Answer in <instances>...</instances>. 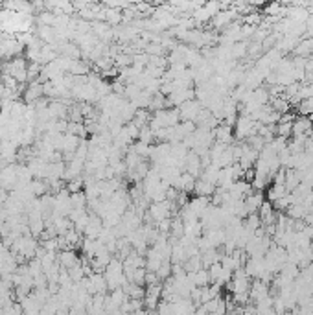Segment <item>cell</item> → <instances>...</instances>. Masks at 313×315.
Returning <instances> with one entry per match:
<instances>
[{
    "label": "cell",
    "instance_id": "14",
    "mask_svg": "<svg viewBox=\"0 0 313 315\" xmlns=\"http://www.w3.org/2000/svg\"><path fill=\"white\" fill-rule=\"evenodd\" d=\"M256 315H278V314H277V312H275V310L271 308V310H265V312H260V314H256Z\"/></svg>",
    "mask_w": 313,
    "mask_h": 315
},
{
    "label": "cell",
    "instance_id": "10",
    "mask_svg": "<svg viewBox=\"0 0 313 315\" xmlns=\"http://www.w3.org/2000/svg\"><path fill=\"white\" fill-rule=\"evenodd\" d=\"M155 140V133H153V129L149 127V125H144L142 129H140V137H139V142H142V144H148V146H151V142Z\"/></svg>",
    "mask_w": 313,
    "mask_h": 315
},
{
    "label": "cell",
    "instance_id": "3",
    "mask_svg": "<svg viewBox=\"0 0 313 315\" xmlns=\"http://www.w3.org/2000/svg\"><path fill=\"white\" fill-rule=\"evenodd\" d=\"M232 127L230 125H226V123H219L218 127L212 131V135H214V140L216 142H221V144H232V140H234V135H232Z\"/></svg>",
    "mask_w": 313,
    "mask_h": 315
},
{
    "label": "cell",
    "instance_id": "4",
    "mask_svg": "<svg viewBox=\"0 0 313 315\" xmlns=\"http://www.w3.org/2000/svg\"><path fill=\"white\" fill-rule=\"evenodd\" d=\"M44 96L43 92V83L37 79V81H32V83H28V88H24V102L28 104H35V102H39V98Z\"/></svg>",
    "mask_w": 313,
    "mask_h": 315
},
{
    "label": "cell",
    "instance_id": "11",
    "mask_svg": "<svg viewBox=\"0 0 313 315\" xmlns=\"http://www.w3.org/2000/svg\"><path fill=\"white\" fill-rule=\"evenodd\" d=\"M156 277H158V280H168L172 277V262H170V260H164V262H162L160 269L156 271Z\"/></svg>",
    "mask_w": 313,
    "mask_h": 315
},
{
    "label": "cell",
    "instance_id": "1",
    "mask_svg": "<svg viewBox=\"0 0 313 315\" xmlns=\"http://www.w3.org/2000/svg\"><path fill=\"white\" fill-rule=\"evenodd\" d=\"M201 104L195 100H190L179 107V114H181V122H193L197 118V114L201 113Z\"/></svg>",
    "mask_w": 313,
    "mask_h": 315
},
{
    "label": "cell",
    "instance_id": "8",
    "mask_svg": "<svg viewBox=\"0 0 313 315\" xmlns=\"http://www.w3.org/2000/svg\"><path fill=\"white\" fill-rule=\"evenodd\" d=\"M193 192L197 193V197H210V195L216 193V186L207 183V181H203V179H197V181H195V190H193Z\"/></svg>",
    "mask_w": 313,
    "mask_h": 315
},
{
    "label": "cell",
    "instance_id": "2",
    "mask_svg": "<svg viewBox=\"0 0 313 315\" xmlns=\"http://www.w3.org/2000/svg\"><path fill=\"white\" fill-rule=\"evenodd\" d=\"M313 131V123L308 116H296L293 120V131L291 137H308Z\"/></svg>",
    "mask_w": 313,
    "mask_h": 315
},
{
    "label": "cell",
    "instance_id": "9",
    "mask_svg": "<svg viewBox=\"0 0 313 315\" xmlns=\"http://www.w3.org/2000/svg\"><path fill=\"white\" fill-rule=\"evenodd\" d=\"M70 203H72V209H74V210H85V205H87V195H85V192L70 193Z\"/></svg>",
    "mask_w": 313,
    "mask_h": 315
},
{
    "label": "cell",
    "instance_id": "12",
    "mask_svg": "<svg viewBox=\"0 0 313 315\" xmlns=\"http://www.w3.org/2000/svg\"><path fill=\"white\" fill-rule=\"evenodd\" d=\"M298 113L302 114V116H313V98H308L304 102H300L298 104Z\"/></svg>",
    "mask_w": 313,
    "mask_h": 315
},
{
    "label": "cell",
    "instance_id": "5",
    "mask_svg": "<svg viewBox=\"0 0 313 315\" xmlns=\"http://www.w3.org/2000/svg\"><path fill=\"white\" fill-rule=\"evenodd\" d=\"M195 181H197L195 177H191L190 174L184 172V174H181V177L177 179V183H175L174 188L175 190H179L181 193H186V195H188L190 192L195 190Z\"/></svg>",
    "mask_w": 313,
    "mask_h": 315
},
{
    "label": "cell",
    "instance_id": "6",
    "mask_svg": "<svg viewBox=\"0 0 313 315\" xmlns=\"http://www.w3.org/2000/svg\"><path fill=\"white\" fill-rule=\"evenodd\" d=\"M263 201H265V199H263V193L254 192V190H252V192L243 199L245 209H247V212H249V214H258V210H260L261 203H263Z\"/></svg>",
    "mask_w": 313,
    "mask_h": 315
},
{
    "label": "cell",
    "instance_id": "13",
    "mask_svg": "<svg viewBox=\"0 0 313 315\" xmlns=\"http://www.w3.org/2000/svg\"><path fill=\"white\" fill-rule=\"evenodd\" d=\"M158 284V277H156L155 273H146V286H156Z\"/></svg>",
    "mask_w": 313,
    "mask_h": 315
},
{
    "label": "cell",
    "instance_id": "7",
    "mask_svg": "<svg viewBox=\"0 0 313 315\" xmlns=\"http://www.w3.org/2000/svg\"><path fill=\"white\" fill-rule=\"evenodd\" d=\"M287 193L289 192H287V188L284 184H271V186H267V199H265V201L277 203L278 199L286 197Z\"/></svg>",
    "mask_w": 313,
    "mask_h": 315
}]
</instances>
